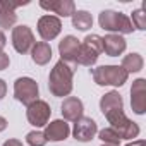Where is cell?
I'll use <instances>...</instances> for the list:
<instances>
[{"instance_id":"ba28073f","label":"cell","mask_w":146,"mask_h":146,"mask_svg":"<svg viewBox=\"0 0 146 146\" xmlns=\"http://www.w3.org/2000/svg\"><path fill=\"white\" fill-rule=\"evenodd\" d=\"M79 45L81 41L72 36V35H67L62 38V41L58 43V53H60V60H64L65 64H69L70 67L78 65V55H79Z\"/></svg>"},{"instance_id":"d4e9b609","label":"cell","mask_w":146,"mask_h":146,"mask_svg":"<svg viewBox=\"0 0 146 146\" xmlns=\"http://www.w3.org/2000/svg\"><path fill=\"white\" fill-rule=\"evenodd\" d=\"M11 64V58L5 52H0V70H5Z\"/></svg>"},{"instance_id":"8992f818","label":"cell","mask_w":146,"mask_h":146,"mask_svg":"<svg viewBox=\"0 0 146 146\" xmlns=\"http://www.w3.org/2000/svg\"><path fill=\"white\" fill-rule=\"evenodd\" d=\"M40 96L38 83L31 78H17L14 83V98L23 105H31Z\"/></svg>"},{"instance_id":"e0dca14e","label":"cell","mask_w":146,"mask_h":146,"mask_svg":"<svg viewBox=\"0 0 146 146\" xmlns=\"http://www.w3.org/2000/svg\"><path fill=\"white\" fill-rule=\"evenodd\" d=\"M102 41H103V52L108 57H119V55H122L124 50H125V46H127L124 36H120V35H112L110 33L105 38H102Z\"/></svg>"},{"instance_id":"9a60e30c","label":"cell","mask_w":146,"mask_h":146,"mask_svg":"<svg viewBox=\"0 0 146 146\" xmlns=\"http://www.w3.org/2000/svg\"><path fill=\"white\" fill-rule=\"evenodd\" d=\"M23 4H14V2H5L0 0V28L9 29L17 23V14L16 9L21 7Z\"/></svg>"},{"instance_id":"484cf974","label":"cell","mask_w":146,"mask_h":146,"mask_svg":"<svg viewBox=\"0 0 146 146\" xmlns=\"http://www.w3.org/2000/svg\"><path fill=\"white\" fill-rule=\"evenodd\" d=\"M5 95H7V84L4 79H0V100H4Z\"/></svg>"},{"instance_id":"5b68a950","label":"cell","mask_w":146,"mask_h":146,"mask_svg":"<svg viewBox=\"0 0 146 146\" xmlns=\"http://www.w3.org/2000/svg\"><path fill=\"white\" fill-rule=\"evenodd\" d=\"M103 52V41L98 35H88L83 43L79 45V55H78V65L91 67L96 64L100 53Z\"/></svg>"},{"instance_id":"cb8c5ba5","label":"cell","mask_w":146,"mask_h":146,"mask_svg":"<svg viewBox=\"0 0 146 146\" xmlns=\"http://www.w3.org/2000/svg\"><path fill=\"white\" fill-rule=\"evenodd\" d=\"M132 26H134V29H141V31H144L146 29V14H144V11L143 9H137V11H134L132 12Z\"/></svg>"},{"instance_id":"30bf717a","label":"cell","mask_w":146,"mask_h":146,"mask_svg":"<svg viewBox=\"0 0 146 146\" xmlns=\"http://www.w3.org/2000/svg\"><path fill=\"white\" fill-rule=\"evenodd\" d=\"M62 31V21L57 16H41L38 19V35L41 36L43 41H52L55 40Z\"/></svg>"},{"instance_id":"6da1fadb","label":"cell","mask_w":146,"mask_h":146,"mask_svg":"<svg viewBox=\"0 0 146 146\" xmlns=\"http://www.w3.org/2000/svg\"><path fill=\"white\" fill-rule=\"evenodd\" d=\"M74 67H70L69 64H65L64 60H58L53 69L50 70L48 76V90L53 96L64 98L69 96L74 84H72V78H74Z\"/></svg>"},{"instance_id":"ffe728a7","label":"cell","mask_w":146,"mask_h":146,"mask_svg":"<svg viewBox=\"0 0 146 146\" xmlns=\"http://www.w3.org/2000/svg\"><path fill=\"white\" fill-rule=\"evenodd\" d=\"M70 17H72V26L78 31H88L93 26V17L88 11H76Z\"/></svg>"},{"instance_id":"4316f807","label":"cell","mask_w":146,"mask_h":146,"mask_svg":"<svg viewBox=\"0 0 146 146\" xmlns=\"http://www.w3.org/2000/svg\"><path fill=\"white\" fill-rule=\"evenodd\" d=\"M2 146H23V143L19 139H7Z\"/></svg>"},{"instance_id":"52a82bcc","label":"cell","mask_w":146,"mask_h":146,"mask_svg":"<svg viewBox=\"0 0 146 146\" xmlns=\"http://www.w3.org/2000/svg\"><path fill=\"white\" fill-rule=\"evenodd\" d=\"M50 115H52L50 105L46 102H43V100H36L31 105H28V108H26V119L35 127L46 125L48 120H50Z\"/></svg>"},{"instance_id":"8fae6325","label":"cell","mask_w":146,"mask_h":146,"mask_svg":"<svg viewBox=\"0 0 146 146\" xmlns=\"http://www.w3.org/2000/svg\"><path fill=\"white\" fill-rule=\"evenodd\" d=\"M98 132V125L91 117H81L74 122V129H72V134H74L76 141L81 143H88L91 141Z\"/></svg>"},{"instance_id":"603a6c76","label":"cell","mask_w":146,"mask_h":146,"mask_svg":"<svg viewBox=\"0 0 146 146\" xmlns=\"http://www.w3.org/2000/svg\"><path fill=\"white\" fill-rule=\"evenodd\" d=\"M26 143L29 146H45L48 141H46V137L41 131H31V132L26 134Z\"/></svg>"},{"instance_id":"9c48e42d","label":"cell","mask_w":146,"mask_h":146,"mask_svg":"<svg viewBox=\"0 0 146 146\" xmlns=\"http://www.w3.org/2000/svg\"><path fill=\"white\" fill-rule=\"evenodd\" d=\"M35 45V35L29 26L21 24L12 29V46L17 53H28Z\"/></svg>"},{"instance_id":"7c38bea8","label":"cell","mask_w":146,"mask_h":146,"mask_svg":"<svg viewBox=\"0 0 146 146\" xmlns=\"http://www.w3.org/2000/svg\"><path fill=\"white\" fill-rule=\"evenodd\" d=\"M131 107H132V112L137 115H143L146 112V79H143V78H139L132 83Z\"/></svg>"},{"instance_id":"d6986e66","label":"cell","mask_w":146,"mask_h":146,"mask_svg":"<svg viewBox=\"0 0 146 146\" xmlns=\"http://www.w3.org/2000/svg\"><path fill=\"white\" fill-rule=\"evenodd\" d=\"M31 58L36 65H46L52 58V46L46 41H38L31 48Z\"/></svg>"},{"instance_id":"ac0fdd59","label":"cell","mask_w":146,"mask_h":146,"mask_svg":"<svg viewBox=\"0 0 146 146\" xmlns=\"http://www.w3.org/2000/svg\"><path fill=\"white\" fill-rule=\"evenodd\" d=\"M100 110L103 112V115L110 113V112H115V110H124V102H122V96L117 93V91H108L102 96L100 100Z\"/></svg>"},{"instance_id":"f546056e","label":"cell","mask_w":146,"mask_h":146,"mask_svg":"<svg viewBox=\"0 0 146 146\" xmlns=\"http://www.w3.org/2000/svg\"><path fill=\"white\" fill-rule=\"evenodd\" d=\"M146 143H144V139H139V141H132V143H129V144H125V146H144Z\"/></svg>"},{"instance_id":"3957f363","label":"cell","mask_w":146,"mask_h":146,"mask_svg":"<svg viewBox=\"0 0 146 146\" xmlns=\"http://www.w3.org/2000/svg\"><path fill=\"white\" fill-rule=\"evenodd\" d=\"M93 81L98 86H124L127 83L129 74L119 65H100L91 69Z\"/></svg>"},{"instance_id":"277c9868","label":"cell","mask_w":146,"mask_h":146,"mask_svg":"<svg viewBox=\"0 0 146 146\" xmlns=\"http://www.w3.org/2000/svg\"><path fill=\"white\" fill-rule=\"evenodd\" d=\"M110 127L120 136V139H134L139 136V125L136 122H132L131 119H127V115L124 113V110H115L105 115Z\"/></svg>"},{"instance_id":"7402d4cb","label":"cell","mask_w":146,"mask_h":146,"mask_svg":"<svg viewBox=\"0 0 146 146\" xmlns=\"http://www.w3.org/2000/svg\"><path fill=\"white\" fill-rule=\"evenodd\" d=\"M98 137L103 141V144H113V146H120V136L112 129V127H105L98 132Z\"/></svg>"},{"instance_id":"5bb4252c","label":"cell","mask_w":146,"mask_h":146,"mask_svg":"<svg viewBox=\"0 0 146 146\" xmlns=\"http://www.w3.org/2000/svg\"><path fill=\"white\" fill-rule=\"evenodd\" d=\"M40 7L45 11H52L60 17H70L76 12V5L72 0H53V2H40Z\"/></svg>"},{"instance_id":"44dd1931","label":"cell","mask_w":146,"mask_h":146,"mask_svg":"<svg viewBox=\"0 0 146 146\" xmlns=\"http://www.w3.org/2000/svg\"><path fill=\"white\" fill-rule=\"evenodd\" d=\"M143 64H144L143 57L139 53L132 52V53H129V55H125L122 58V65L120 67L127 72V74H131V72H139L143 69Z\"/></svg>"},{"instance_id":"7a4b0ae2","label":"cell","mask_w":146,"mask_h":146,"mask_svg":"<svg viewBox=\"0 0 146 146\" xmlns=\"http://www.w3.org/2000/svg\"><path fill=\"white\" fill-rule=\"evenodd\" d=\"M98 23L100 28L105 31H110L112 35H131L134 31V26L131 23V19L122 14V12H115V11H102L98 16Z\"/></svg>"},{"instance_id":"83f0119b","label":"cell","mask_w":146,"mask_h":146,"mask_svg":"<svg viewBox=\"0 0 146 146\" xmlns=\"http://www.w3.org/2000/svg\"><path fill=\"white\" fill-rule=\"evenodd\" d=\"M5 43H7V38H5V35L0 31V52H2V48L5 46Z\"/></svg>"},{"instance_id":"f1b7e54d","label":"cell","mask_w":146,"mask_h":146,"mask_svg":"<svg viewBox=\"0 0 146 146\" xmlns=\"http://www.w3.org/2000/svg\"><path fill=\"white\" fill-rule=\"evenodd\" d=\"M5 129H7V120H5V117L0 115V132L5 131Z\"/></svg>"},{"instance_id":"4dcf8cb0","label":"cell","mask_w":146,"mask_h":146,"mask_svg":"<svg viewBox=\"0 0 146 146\" xmlns=\"http://www.w3.org/2000/svg\"><path fill=\"white\" fill-rule=\"evenodd\" d=\"M102 146H113V144H102Z\"/></svg>"},{"instance_id":"4fadbf2b","label":"cell","mask_w":146,"mask_h":146,"mask_svg":"<svg viewBox=\"0 0 146 146\" xmlns=\"http://www.w3.org/2000/svg\"><path fill=\"white\" fill-rule=\"evenodd\" d=\"M62 110V115L65 120H72V122H76L78 119L83 117V110H84V105L79 98L76 96H67L60 107Z\"/></svg>"},{"instance_id":"2e32d148","label":"cell","mask_w":146,"mask_h":146,"mask_svg":"<svg viewBox=\"0 0 146 146\" xmlns=\"http://www.w3.org/2000/svg\"><path fill=\"white\" fill-rule=\"evenodd\" d=\"M45 137L46 141H64L69 137L70 134V129H69V124L65 120H52L50 124H46V129H45Z\"/></svg>"}]
</instances>
